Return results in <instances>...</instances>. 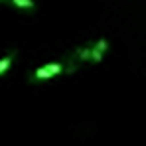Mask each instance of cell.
I'll return each instance as SVG.
<instances>
[{"mask_svg":"<svg viewBox=\"0 0 146 146\" xmlns=\"http://www.w3.org/2000/svg\"><path fill=\"white\" fill-rule=\"evenodd\" d=\"M16 8H20V10H32L34 6H36V2L34 0H10Z\"/></svg>","mask_w":146,"mask_h":146,"instance_id":"3","label":"cell"},{"mask_svg":"<svg viewBox=\"0 0 146 146\" xmlns=\"http://www.w3.org/2000/svg\"><path fill=\"white\" fill-rule=\"evenodd\" d=\"M14 57H16V51H12V53H8V55H4V57L0 59V75H2L4 71H8V69H10V65H12Z\"/></svg>","mask_w":146,"mask_h":146,"instance_id":"2","label":"cell"},{"mask_svg":"<svg viewBox=\"0 0 146 146\" xmlns=\"http://www.w3.org/2000/svg\"><path fill=\"white\" fill-rule=\"evenodd\" d=\"M65 69V63L63 61H53V63H46L42 67H38L36 71L30 75L32 81H49L51 77H57L59 73Z\"/></svg>","mask_w":146,"mask_h":146,"instance_id":"1","label":"cell"}]
</instances>
